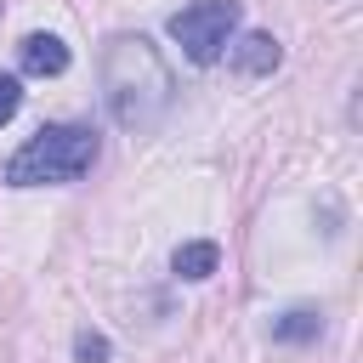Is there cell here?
Returning a JSON list of instances; mask_svg holds the SVG:
<instances>
[{"label": "cell", "instance_id": "6da1fadb", "mask_svg": "<svg viewBox=\"0 0 363 363\" xmlns=\"http://www.w3.org/2000/svg\"><path fill=\"white\" fill-rule=\"evenodd\" d=\"M170 68L159 57V45L147 34H119L108 40L102 51V96H108V113L125 125V130H153L159 113L170 108Z\"/></svg>", "mask_w": 363, "mask_h": 363}, {"label": "cell", "instance_id": "7a4b0ae2", "mask_svg": "<svg viewBox=\"0 0 363 363\" xmlns=\"http://www.w3.org/2000/svg\"><path fill=\"white\" fill-rule=\"evenodd\" d=\"M91 164H96V130H91V125H45V130H34V136L6 159V182H11V187L79 182Z\"/></svg>", "mask_w": 363, "mask_h": 363}, {"label": "cell", "instance_id": "9c48e42d", "mask_svg": "<svg viewBox=\"0 0 363 363\" xmlns=\"http://www.w3.org/2000/svg\"><path fill=\"white\" fill-rule=\"evenodd\" d=\"M17 102H23V85H17L11 74H0V125L17 113Z\"/></svg>", "mask_w": 363, "mask_h": 363}, {"label": "cell", "instance_id": "ba28073f", "mask_svg": "<svg viewBox=\"0 0 363 363\" xmlns=\"http://www.w3.org/2000/svg\"><path fill=\"white\" fill-rule=\"evenodd\" d=\"M74 357H79V363H108V340H102L96 329H79V340H74Z\"/></svg>", "mask_w": 363, "mask_h": 363}, {"label": "cell", "instance_id": "52a82bcc", "mask_svg": "<svg viewBox=\"0 0 363 363\" xmlns=\"http://www.w3.org/2000/svg\"><path fill=\"white\" fill-rule=\"evenodd\" d=\"M216 261H221V250H216L210 238H199V244H182L170 267H176L182 278H193V284H199V278H210V272H216Z\"/></svg>", "mask_w": 363, "mask_h": 363}, {"label": "cell", "instance_id": "277c9868", "mask_svg": "<svg viewBox=\"0 0 363 363\" xmlns=\"http://www.w3.org/2000/svg\"><path fill=\"white\" fill-rule=\"evenodd\" d=\"M23 68L40 74V79H51V74L68 68V45H62L57 34H28V40H23Z\"/></svg>", "mask_w": 363, "mask_h": 363}, {"label": "cell", "instance_id": "5b68a950", "mask_svg": "<svg viewBox=\"0 0 363 363\" xmlns=\"http://www.w3.org/2000/svg\"><path fill=\"white\" fill-rule=\"evenodd\" d=\"M278 62H284V51H278L272 34H244V40L233 45V68H238V74H272Z\"/></svg>", "mask_w": 363, "mask_h": 363}, {"label": "cell", "instance_id": "3957f363", "mask_svg": "<svg viewBox=\"0 0 363 363\" xmlns=\"http://www.w3.org/2000/svg\"><path fill=\"white\" fill-rule=\"evenodd\" d=\"M233 28H238V6H233V0H199V6H187V11L170 17V40H176L193 62H216V57L227 51Z\"/></svg>", "mask_w": 363, "mask_h": 363}, {"label": "cell", "instance_id": "8992f818", "mask_svg": "<svg viewBox=\"0 0 363 363\" xmlns=\"http://www.w3.org/2000/svg\"><path fill=\"white\" fill-rule=\"evenodd\" d=\"M318 329H323V318H318L312 306H289L284 318H272V340H289V346L318 340Z\"/></svg>", "mask_w": 363, "mask_h": 363}]
</instances>
